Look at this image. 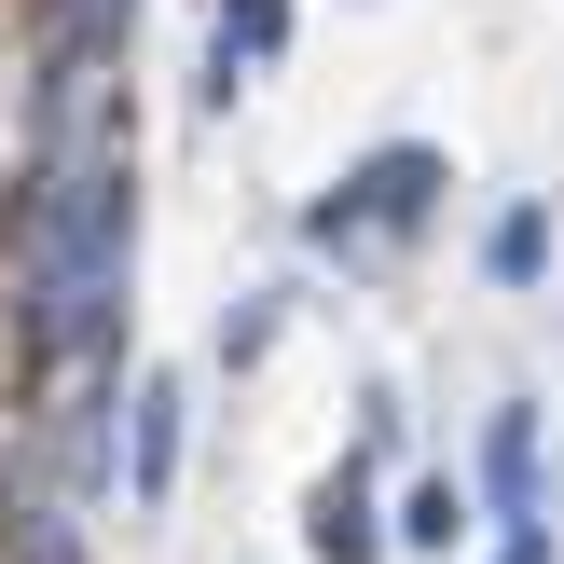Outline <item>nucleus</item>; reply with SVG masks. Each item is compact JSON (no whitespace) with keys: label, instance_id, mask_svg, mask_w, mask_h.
<instances>
[{"label":"nucleus","instance_id":"f257e3e1","mask_svg":"<svg viewBox=\"0 0 564 564\" xmlns=\"http://www.w3.org/2000/svg\"><path fill=\"white\" fill-rule=\"evenodd\" d=\"M427 193H441V152H413V138H400V152H372V165L317 207V235H345V220H413Z\"/></svg>","mask_w":564,"mask_h":564},{"label":"nucleus","instance_id":"f03ea898","mask_svg":"<svg viewBox=\"0 0 564 564\" xmlns=\"http://www.w3.org/2000/svg\"><path fill=\"white\" fill-rule=\"evenodd\" d=\"M124 482H138V510H152L165 482H180V386H138V427H124Z\"/></svg>","mask_w":564,"mask_h":564},{"label":"nucleus","instance_id":"7ed1b4c3","mask_svg":"<svg viewBox=\"0 0 564 564\" xmlns=\"http://www.w3.org/2000/svg\"><path fill=\"white\" fill-rule=\"evenodd\" d=\"M275 42H290V0H220V69H207V83L235 97V69H262Z\"/></svg>","mask_w":564,"mask_h":564},{"label":"nucleus","instance_id":"20e7f679","mask_svg":"<svg viewBox=\"0 0 564 564\" xmlns=\"http://www.w3.org/2000/svg\"><path fill=\"white\" fill-rule=\"evenodd\" d=\"M538 262H551V207H510L482 235V275H496V290H538Z\"/></svg>","mask_w":564,"mask_h":564},{"label":"nucleus","instance_id":"39448f33","mask_svg":"<svg viewBox=\"0 0 564 564\" xmlns=\"http://www.w3.org/2000/svg\"><path fill=\"white\" fill-rule=\"evenodd\" d=\"M372 551H386L372 496H358V482H330V496H317V564H372Z\"/></svg>","mask_w":564,"mask_h":564},{"label":"nucleus","instance_id":"423d86ee","mask_svg":"<svg viewBox=\"0 0 564 564\" xmlns=\"http://www.w3.org/2000/svg\"><path fill=\"white\" fill-rule=\"evenodd\" d=\"M496 496H510V523H538V413H496Z\"/></svg>","mask_w":564,"mask_h":564},{"label":"nucleus","instance_id":"0eeeda50","mask_svg":"<svg viewBox=\"0 0 564 564\" xmlns=\"http://www.w3.org/2000/svg\"><path fill=\"white\" fill-rule=\"evenodd\" d=\"M400 538H413V551H455V538H468V496H455V482H413V496H400Z\"/></svg>","mask_w":564,"mask_h":564},{"label":"nucleus","instance_id":"6e6552de","mask_svg":"<svg viewBox=\"0 0 564 564\" xmlns=\"http://www.w3.org/2000/svg\"><path fill=\"white\" fill-rule=\"evenodd\" d=\"M110 28H124V0H69V55H110Z\"/></svg>","mask_w":564,"mask_h":564},{"label":"nucleus","instance_id":"1a4fd4ad","mask_svg":"<svg viewBox=\"0 0 564 564\" xmlns=\"http://www.w3.org/2000/svg\"><path fill=\"white\" fill-rule=\"evenodd\" d=\"M496 564H551V523H510V551H496Z\"/></svg>","mask_w":564,"mask_h":564}]
</instances>
